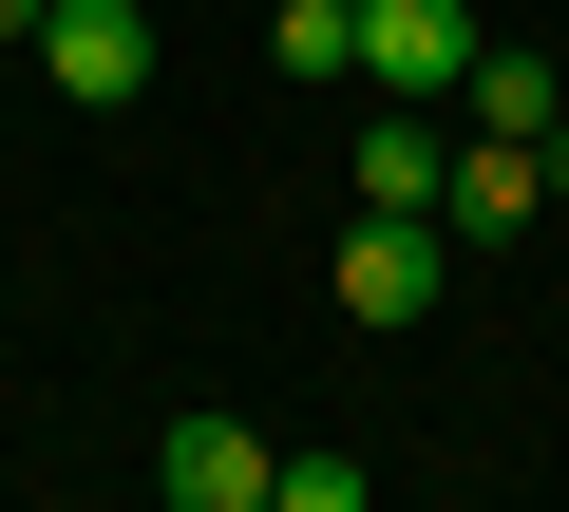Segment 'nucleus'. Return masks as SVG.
Here are the masks:
<instances>
[{"label":"nucleus","mask_w":569,"mask_h":512,"mask_svg":"<svg viewBox=\"0 0 569 512\" xmlns=\"http://www.w3.org/2000/svg\"><path fill=\"white\" fill-rule=\"evenodd\" d=\"M456 114H475V133H531V152H569V77H550L531 39H475V77H456Z\"/></svg>","instance_id":"obj_7"},{"label":"nucleus","mask_w":569,"mask_h":512,"mask_svg":"<svg viewBox=\"0 0 569 512\" xmlns=\"http://www.w3.org/2000/svg\"><path fill=\"white\" fill-rule=\"evenodd\" d=\"M437 171H456V133H437V96H380V114L342 133V209H437Z\"/></svg>","instance_id":"obj_6"},{"label":"nucleus","mask_w":569,"mask_h":512,"mask_svg":"<svg viewBox=\"0 0 569 512\" xmlns=\"http://www.w3.org/2000/svg\"><path fill=\"white\" fill-rule=\"evenodd\" d=\"M266 58L284 77H361V0H266Z\"/></svg>","instance_id":"obj_8"},{"label":"nucleus","mask_w":569,"mask_h":512,"mask_svg":"<svg viewBox=\"0 0 569 512\" xmlns=\"http://www.w3.org/2000/svg\"><path fill=\"white\" fill-rule=\"evenodd\" d=\"M323 285H342V323H418V304L456 285V228H437V209H342V267H323Z\"/></svg>","instance_id":"obj_1"},{"label":"nucleus","mask_w":569,"mask_h":512,"mask_svg":"<svg viewBox=\"0 0 569 512\" xmlns=\"http://www.w3.org/2000/svg\"><path fill=\"white\" fill-rule=\"evenodd\" d=\"M569 190V152H531V133H456V171H437V228L456 247H493V228H531Z\"/></svg>","instance_id":"obj_5"},{"label":"nucleus","mask_w":569,"mask_h":512,"mask_svg":"<svg viewBox=\"0 0 569 512\" xmlns=\"http://www.w3.org/2000/svg\"><path fill=\"white\" fill-rule=\"evenodd\" d=\"M39 77L77 114H133L152 96V20H133V0H58V20H39Z\"/></svg>","instance_id":"obj_4"},{"label":"nucleus","mask_w":569,"mask_h":512,"mask_svg":"<svg viewBox=\"0 0 569 512\" xmlns=\"http://www.w3.org/2000/svg\"><path fill=\"white\" fill-rule=\"evenodd\" d=\"M475 39H493L475 0H361V77H380V96H437V114H456Z\"/></svg>","instance_id":"obj_3"},{"label":"nucleus","mask_w":569,"mask_h":512,"mask_svg":"<svg viewBox=\"0 0 569 512\" xmlns=\"http://www.w3.org/2000/svg\"><path fill=\"white\" fill-rule=\"evenodd\" d=\"M266 474H284V455H266V418H228V399H190V418L152 436V493H171V512H266Z\"/></svg>","instance_id":"obj_2"},{"label":"nucleus","mask_w":569,"mask_h":512,"mask_svg":"<svg viewBox=\"0 0 569 512\" xmlns=\"http://www.w3.org/2000/svg\"><path fill=\"white\" fill-rule=\"evenodd\" d=\"M39 20H58V0H0V39H20V58H39Z\"/></svg>","instance_id":"obj_10"},{"label":"nucleus","mask_w":569,"mask_h":512,"mask_svg":"<svg viewBox=\"0 0 569 512\" xmlns=\"http://www.w3.org/2000/svg\"><path fill=\"white\" fill-rule=\"evenodd\" d=\"M361 493H380V455H284L266 474V512H361Z\"/></svg>","instance_id":"obj_9"}]
</instances>
